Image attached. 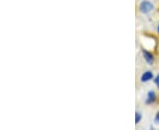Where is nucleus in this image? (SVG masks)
I'll list each match as a JSON object with an SVG mask.
<instances>
[{"label": "nucleus", "mask_w": 159, "mask_h": 130, "mask_svg": "<svg viewBox=\"0 0 159 130\" xmlns=\"http://www.w3.org/2000/svg\"><path fill=\"white\" fill-rule=\"evenodd\" d=\"M155 9L154 5L148 0H143L139 5V11L143 14H148Z\"/></svg>", "instance_id": "f257e3e1"}, {"label": "nucleus", "mask_w": 159, "mask_h": 130, "mask_svg": "<svg viewBox=\"0 0 159 130\" xmlns=\"http://www.w3.org/2000/svg\"><path fill=\"white\" fill-rule=\"evenodd\" d=\"M142 53L145 62H147L148 65H153L155 62V57H154L153 54L149 51L145 50V49H142Z\"/></svg>", "instance_id": "f03ea898"}, {"label": "nucleus", "mask_w": 159, "mask_h": 130, "mask_svg": "<svg viewBox=\"0 0 159 130\" xmlns=\"http://www.w3.org/2000/svg\"><path fill=\"white\" fill-rule=\"evenodd\" d=\"M157 101V94L154 90H148L147 93V97L145 99L146 105H152Z\"/></svg>", "instance_id": "7ed1b4c3"}, {"label": "nucleus", "mask_w": 159, "mask_h": 130, "mask_svg": "<svg viewBox=\"0 0 159 130\" xmlns=\"http://www.w3.org/2000/svg\"><path fill=\"white\" fill-rule=\"evenodd\" d=\"M154 79V74L151 70H146L141 76V82L142 83H148L150 80Z\"/></svg>", "instance_id": "20e7f679"}, {"label": "nucleus", "mask_w": 159, "mask_h": 130, "mask_svg": "<svg viewBox=\"0 0 159 130\" xmlns=\"http://www.w3.org/2000/svg\"><path fill=\"white\" fill-rule=\"evenodd\" d=\"M142 119V113H140L139 111H136L135 112V124H139L141 122V120Z\"/></svg>", "instance_id": "39448f33"}, {"label": "nucleus", "mask_w": 159, "mask_h": 130, "mask_svg": "<svg viewBox=\"0 0 159 130\" xmlns=\"http://www.w3.org/2000/svg\"><path fill=\"white\" fill-rule=\"evenodd\" d=\"M154 83H155V85H157V89H159V74H157V76H156L154 78Z\"/></svg>", "instance_id": "423d86ee"}, {"label": "nucleus", "mask_w": 159, "mask_h": 130, "mask_svg": "<svg viewBox=\"0 0 159 130\" xmlns=\"http://www.w3.org/2000/svg\"><path fill=\"white\" fill-rule=\"evenodd\" d=\"M154 121L156 124H159V111L157 113H156V116H155V119H154Z\"/></svg>", "instance_id": "0eeeda50"}, {"label": "nucleus", "mask_w": 159, "mask_h": 130, "mask_svg": "<svg viewBox=\"0 0 159 130\" xmlns=\"http://www.w3.org/2000/svg\"><path fill=\"white\" fill-rule=\"evenodd\" d=\"M157 33L159 34V24H158V26H157Z\"/></svg>", "instance_id": "6e6552de"}]
</instances>
